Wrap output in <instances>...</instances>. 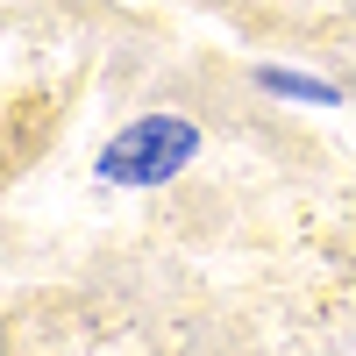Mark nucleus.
<instances>
[{"mask_svg": "<svg viewBox=\"0 0 356 356\" xmlns=\"http://www.w3.org/2000/svg\"><path fill=\"white\" fill-rule=\"evenodd\" d=\"M193 150H200V129L193 122L150 114V122H136L129 136H114L100 150V178H114V186H157V178H171Z\"/></svg>", "mask_w": 356, "mask_h": 356, "instance_id": "1", "label": "nucleus"}, {"mask_svg": "<svg viewBox=\"0 0 356 356\" xmlns=\"http://www.w3.org/2000/svg\"><path fill=\"white\" fill-rule=\"evenodd\" d=\"M271 93H300V100H335V86H321V79H300V72H257Z\"/></svg>", "mask_w": 356, "mask_h": 356, "instance_id": "2", "label": "nucleus"}]
</instances>
